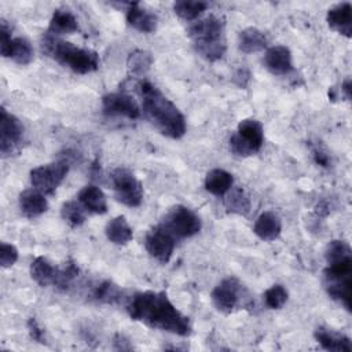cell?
<instances>
[{
	"instance_id": "6da1fadb",
	"label": "cell",
	"mask_w": 352,
	"mask_h": 352,
	"mask_svg": "<svg viewBox=\"0 0 352 352\" xmlns=\"http://www.w3.org/2000/svg\"><path fill=\"white\" fill-rule=\"evenodd\" d=\"M126 312L132 320L151 329L172 333L180 337L191 334L190 319L183 315L168 298L165 292H139L126 301Z\"/></svg>"
},
{
	"instance_id": "7a4b0ae2",
	"label": "cell",
	"mask_w": 352,
	"mask_h": 352,
	"mask_svg": "<svg viewBox=\"0 0 352 352\" xmlns=\"http://www.w3.org/2000/svg\"><path fill=\"white\" fill-rule=\"evenodd\" d=\"M138 89L142 96L143 113L150 122L166 138H183L187 131V124L177 106L147 80H142L138 84Z\"/></svg>"
},
{
	"instance_id": "3957f363",
	"label": "cell",
	"mask_w": 352,
	"mask_h": 352,
	"mask_svg": "<svg viewBox=\"0 0 352 352\" xmlns=\"http://www.w3.org/2000/svg\"><path fill=\"white\" fill-rule=\"evenodd\" d=\"M43 51L77 74H88L99 69L100 59L96 51L77 47L50 33H47L43 40Z\"/></svg>"
},
{
	"instance_id": "277c9868",
	"label": "cell",
	"mask_w": 352,
	"mask_h": 352,
	"mask_svg": "<svg viewBox=\"0 0 352 352\" xmlns=\"http://www.w3.org/2000/svg\"><path fill=\"white\" fill-rule=\"evenodd\" d=\"M194 50L208 62L220 60L227 51L224 22L216 15H208L188 29Z\"/></svg>"
},
{
	"instance_id": "5b68a950",
	"label": "cell",
	"mask_w": 352,
	"mask_h": 352,
	"mask_svg": "<svg viewBox=\"0 0 352 352\" xmlns=\"http://www.w3.org/2000/svg\"><path fill=\"white\" fill-rule=\"evenodd\" d=\"M323 285L327 294L351 311L352 261L327 264L323 271Z\"/></svg>"
},
{
	"instance_id": "8992f818",
	"label": "cell",
	"mask_w": 352,
	"mask_h": 352,
	"mask_svg": "<svg viewBox=\"0 0 352 352\" xmlns=\"http://www.w3.org/2000/svg\"><path fill=\"white\" fill-rule=\"evenodd\" d=\"M264 144V128L258 120L245 118L239 121L236 132L230 138V150L238 157H250Z\"/></svg>"
},
{
	"instance_id": "52a82bcc",
	"label": "cell",
	"mask_w": 352,
	"mask_h": 352,
	"mask_svg": "<svg viewBox=\"0 0 352 352\" xmlns=\"http://www.w3.org/2000/svg\"><path fill=\"white\" fill-rule=\"evenodd\" d=\"M114 195L118 202L129 208H138L143 202V186L135 173L125 166L113 169L110 175Z\"/></svg>"
},
{
	"instance_id": "ba28073f",
	"label": "cell",
	"mask_w": 352,
	"mask_h": 352,
	"mask_svg": "<svg viewBox=\"0 0 352 352\" xmlns=\"http://www.w3.org/2000/svg\"><path fill=\"white\" fill-rule=\"evenodd\" d=\"M161 224L176 238H191L201 231L202 223L199 216L184 205L172 206L164 216Z\"/></svg>"
},
{
	"instance_id": "9c48e42d",
	"label": "cell",
	"mask_w": 352,
	"mask_h": 352,
	"mask_svg": "<svg viewBox=\"0 0 352 352\" xmlns=\"http://www.w3.org/2000/svg\"><path fill=\"white\" fill-rule=\"evenodd\" d=\"M69 172V162L66 160H59L55 162L38 165L30 170V183L33 188L40 192L50 195L56 191L62 184Z\"/></svg>"
},
{
	"instance_id": "30bf717a",
	"label": "cell",
	"mask_w": 352,
	"mask_h": 352,
	"mask_svg": "<svg viewBox=\"0 0 352 352\" xmlns=\"http://www.w3.org/2000/svg\"><path fill=\"white\" fill-rule=\"evenodd\" d=\"M176 241L177 239L160 223L147 231L144 236V248L153 258L161 264H166L173 254Z\"/></svg>"
},
{
	"instance_id": "8fae6325",
	"label": "cell",
	"mask_w": 352,
	"mask_h": 352,
	"mask_svg": "<svg viewBox=\"0 0 352 352\" xmlns=\"http://www.w3.org/2000/svg\"><path fill=\"white\" fill-rule=\"evenodd\" d=\"M23 139V125L4 107L0 109V153L8 157L16 153Z\"/></svg>"
},
{
	"instance_id": "7c38bea8",
	"label": "cell",
	"mask_w": 352,
	"mask_h": 352,
	"mask_svg": "<svg viewBox=\"0 0 352 352\" xmlns=\"http://www.w3.org/2000/svg\"><path fill=\"white\" fill-rule=\"evenodd\" d=\"M241 294H242L241 282L234 276H228V278H224L212 290L210 297H212V302L217 311H220L223 314H231L239 304Z\"/></svg>"
},
{
	"instance_id": "4fadbf2b",
	"label": "cell",
	"mask_w": 352,
	"mask_h": 352,
	"mask_svg": "<svg viewBox=\"0 0 352 352\" xmlns=\"http://www.w3.org/2000/svg\"><path fill=\"white\" fill-rule=\"evenodd\" d=\"M102 111L110 117H126L136 120L140 117V107L136 100L124 92H110L102 98Z\"/></svg>"
},
{
	"instance_id": "5bb4252c",
	"label": "cell",
	"mask_w": 352,
	"mask_h": 352,
	"mask_svg": "<svg viewBox=\"0 0 352 352\" xmlns=\"http://www.w3.org/2000/svg\"><path fill=\"white\" fill-rule=\"evenodd\" d=\"M264 66L274 76H286L293 70L292 52L286 45H272L264 54Z\"/></svg>"
},
{
	"instance_id": "9a60e30c",
	"label": "cell",
	"mask_w": 352,
	"mask_h": 352,
	"mask_svg": "<svg viewBox=\"0 0 352 352\" xmlns=\"http://www.w3.org/2000/svg\"><path fill=\"white\" fill-rule=\"evenodd\" d=\"M125 18L131 28L142 33H153L155 32L158 25L157 15L143 8L138 1L126 4Z\"/></svg>"
},
{
	"instance_id": "2e32d148",
	"label": "cell",
	"mask_w": 352,
	"mask_h": 352,
	"mask_svg": "<svg viewBox=\"0 0 352 352\" xmlns=\"http://www.w3.org/2000/svg\"><path fill=\"white\" fill-rule=\"evenodd\" d=\"M326 22L330 29L349 38L352 36V6L349 1L338 3L327 10Z\"/></svg>"
},
{
	"instance_id": "e0dca14e",
	"label": "cell",
	"mask_w": 352,
	"mask_h": 352,
	"mask_svg": "<svg viewBox=\"0 0 352 352\" xmlns=\"http://www.w3.org/2000/svg\"><path fill=\"white\" fill-rule=\"evenodd\" d=\"M315 340L320 346L326 351L333 352H351L352 351V342L351 338L340 331H336L329 327L319 326L314 333Z\"/></svg>"
},
{
	"instance_id": "ac0fdd59",
	"label": "cell",
	"mask_w": 352,
	"mask_h": 352,
	"mask_svg": "<svg viewBox=\"0 0 352 352\" xmlns=\"http://www.w3.org/2000/svg\"><path fill=\"white\" fill-rule=\"evenodd\" d=\"M18 201L22 214L28 219H36L45 213L48 209V201L45 198V194L40 192L36 188L23 190L19 194Z\"/></svg>"
},
{
	"instance_id": "d6986e66",
	"label": "cell",
	"mask_w": 352,
	"mask_h": 352,
	"mask_svg": "<svg viewBox=\"0 0 352 352\" xmlns=\"http://www.w3.org/2000/svg\"><path fill=\"white\" fill-rule=\"evenodd\" d=\"M253 232L265 242L275 241L279 238L282 232V221L280 217L271 210L263 212L254 221L253 226Z\"/></svg>"
},
{
	"instance_id": "ffe728a7",
	"label": "cell",
	"mask_w": 352,
	"mask_h": 352,
	"mask_svg": "<svg viewBox=\"0 0 352 352\" xmlns=\"http://www.w3.org/2000/svg\"><path fill=\"white\" fill-rule=\"evenodd\" d=\"M78 202L87 212L94 214H104L107 212V199L104 192L95 184L84 186L77 197Z\"/></svg>"
},
{
	"instance_id": "44dd1931",
	"label": "cell",
	"mask_w": 352,
	"mask_h": 352,
	"mask_svg": "<svg viewBox=\"0 0 352 352\" xmlns=\"http://www.w3.org/2000/svg\"><path fill=\"white\" fill-rule=\"evenodd\" d=\"M77 30H78V21L76 15L67 8H58L54 11L50 19L47 33L58 37L62 34H72Z\"/></svg>"
},
{
	"instance_id": "7402d4cb",
	"label": "cell",
	"mask_w": 352,
	"mask_h": 352,
	"mask_svg": "<svg viewBox=\"0 0 352 352\" xmlns=\"http://www.w3.org/2000/svg\"><path fill=\"white\" fill-rule=\"evenodd\" d=\"M267 45H268V40L265 33L257 28H253V26L245 28L238 34V48L243 54L260 52L265 50Z\"/></svg>"
},
{
	"instance_id": "603a6c76",
	"label": "cell",
	"mask_w": 352,
	"mask_h": 352,
	"mask_svg": "<svg viewBox=\"0 0 352 352\" xmlns=\"http://www.w3.org/2000/svg\"><path fill=\"white\" fill-rule=\"evenodd\" d=\"M106 238L114 245H126L133 239V230L125 216L113 217L104 227Z\"/></svg>"
},
{
	"instance_id": "cb8c5ba5",
	"label": "cell",
	"mask_w": 352,
	"mask_h": 352,
	"mask_svg": "<svg viewBox=\"0 0 352 352\" xmlns=\"http://www.w3.org/2000/svg\"><path fill=\"white\" fill-rule=\"evenodd\" d=\"M58 268L44 256H37L30 264V276L41 287L55 283Z\"/></svg>"
},
{
	"instance_id": "d4e9b609",
	"label": "cell",
	"mask_w": 352,
	"mask_h": 352,
	"mask_svg": "<svg viewBox=\"0 0 352 352\" xmlns=\"http://www.w3.org/2000/svg\"><path fill=\"white\" fill-rule=\"evenodd\" d=\"M205 188L213 195L221 197L224 195L234 184V176L221 168L210 169L205 176Z\"/></svg>"
},
{
	"instance_id": "484cf974",
	"label": "cell",
	"mask_w": 352,
	"mask_h": 352,
	"mask_svg": "<svg viewBox=\"0 0 352 352\" xmlns=\"http://www.w3.org/2000/svg\"><path fill=\"white\" fill-rule=\"evenodd\" d=\"M4 58L12 59L15 63L25 66L33 62L34 59V50L29 40L25 37H12V41L7 50Z\"/></svg>"
},
{
	"instance_id": "4316f807",
	"label": "cell",
	"mask_w": 352,
	"mask_h": 352,
	"mask_svg": "<svg viewBox=\"0 0 352 352\" xmlns=\"http://www.w3.org/2000/svg\"><path fill=\"white\" fill-rule=\"evenodd\" d=\"M224 195V206L228 213L246 216L250 212V199L243 188L231 187Z\"/></svg>"
},
{
	"instance_id": "83f0119b",
	"label": "cell",
	"mask_w": 352,
	"mask_h": 352,
	"mask_svg": "<svg viewBox=\"0 0 352 352\" xmlns=\"http://www.w3.org/2000/svg\"><path fill=\"white\" fill-rule=\"evenodd\" d=\"M153 65V56L146 50H135L128 55L126 67L131 76L144 77Z\"/></svg>"
},
{
	"instance_id": "f1b7e54d",
	"label": "cell",
	"mask_w": 352,
	"mask_h": 352,
	"mask_svg": "<svg viewBox=\"0 0 352 352\" xmlns=\"http://www.w3.org/2000/svg\"><path fill=\"white\" fill-rule=\"evenodd\" d=\"M209 4L206 1H195V0H177L173 3V11L175 14L183 19V21H194L197 19Z\"/></svg>"
},
{
	"instance_id": "f546056e",
	"label": "cell",
	"mask_w": 352,
	"mask_h": 352,
	"mask_svg": "<svg viewBox=\"0 0 352 352\" xmlns=\"http://www.w3.org/2000/svg\"><path fill=\"white\" fill-rule=\"evenodd\" d=\"M60 216L73 228L82 226L87 220L85 208L78 202V199H69L63 202L60 206Z\"/></svg>"
},
{
	"instance_id": "4dcf8cb0",
	"label": "cell",
	"mask_w": 352,
	"mask_h": 352,
	"mask_svg": "<svg viewBox=\"0 0 352 352\" xmlns=\"http://www.w3.org/2000/svg\"><path fill=\"white\" fill-rule=\"evenodd\" d=\"M324 258L327 264L352 260V249L346 241L333 239L324 250Z\"/></svg>"
},
{
	"instance_id": "1f68e13d",
	"label": "cell",
	"mask_w": 352,
	"mask_h": 352,
	"mask_svg": "<svg viewBox=\"0 0 352 352\" xmlns=\"http://www.w3.org/2000/svg\"><path fill=\"white\" fill-rule=\"evenodd\" d=\"M287 298H289V293H287L286 287L282 286V285H272L263 294L264 304L270 309H279V308H282L286 304Z\"/></svg>"
},
{
	"instance_id": "d6a6232c",
	"label": "cell",
	"mask_w": 352,
	"mask_h": 352,
	"mask_svg": "<svg viewBox=\"0 0 352 352\" xmlns=\"http://www.w3.org/2000/svg\"><path fill=\"white\" fill-rule=\"evenodd\" d=\"M121 297V290L117 285L106 280L100 285H98L94 290V298L99 302L104 304H114L120 300Z\"/></svg>"
},
{
	"instance_id": "836d02e7",
	"label": "cell",
	"mask_w": 352,
	"mask_h": 352,
	"mask_svg": "<svg viewBox=\"0 0 352 352\" xmlns=\"http://www.w3.org/2000/svg\"><path fill=\"white\" fill-rule=\"evenodd\" d=\"M78 272H80V268L77 267V264L73 261H67L62 268H58L54 286L59 289H67L69 285L77 278Z\"/></svg>"
},
{
	"instance_id": "e575fe53",
	"label": "cell",
	"mask_w": 352,
	"mask_h": 352,
	"mask_svg": "<svg viewBox=\"0 0 352 352\" xmlns=\"http://www.w3.org/2000/svg\"><path fill=\"white\" fill-rule=\"evenodd\" d=\"M18 260V249L12 243H0V265L3 268L12 267Z\"/></svg>"
},
{
	"instance_id": "d590c367",
	"label": "cell",
	"mask_w": 352,
	"mask_h": 352,
	"mask_svg": "<svg viewBox=\"0 0 352 352\" xmlns=\"http://www.w3.org/2000/svg\"><path fill=\"white\" fill-rule=\"evenodd\" d=\"M11 41H12L11 29L8 28L6 21L1 19V22H0V52L3 56L7 54V50L11 44Z\"/></svg>"
},
{
	"instance_id": "8d00e7d4",
	"label": "cell",
	"mask_w": 352,
	"mask_h": 352,
	"mask_svg": "<svg viewBox=\"0 0 352 352\" xmlns=\"http://www.w3.org/2000/svg\"><path fill=\"white\" fill-rule=\"evenodd\" d=\"M28 330H29V334L30 337L40 342V344H45V336H44V330L40 327L38 322L34 319V318H30L28 320Z\"/></svg>"
},
{
	"instance_id": "74e56055",
	"label": "cell",
	"mask_w": 352,
	"mask_h": 352,
	"mask_svg": "<svg viewBox=\"0 0 352 352\" xmlns=\"http://www.w3.org/2000/svg\"><path fill=\"white\" fill-rule=\"evenodd\" d=\"M312 155H314V160L318 165L320 166H329L330 165V158L326 153H323L322 150L319 148H312Z\"/></svg>"
},
{
	"instance_id": "f35d334b",
	"label": "cell",
	"mask_w": 352,
	"mask_h": 352,
	"mask_svg": "<svg viewBox=\"0 0 352 352\" xmlns=\"http://www.w3.org/2000/svg\"><path fill=\"white\" fill-rule=\"evenodd\" d=\"M351 91H352V81L349 77H346L342 82H341V92L345 96L346 100L351 99Z\"/></svg>"
}]
</instances>
